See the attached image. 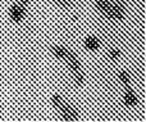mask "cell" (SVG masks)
I'll use <instances>...</instances> for the list:
<instances>
[{
    "mask_svg": "<svg viewBox=\"0 0 146 122\" xmlns=\"http://www.w3.org/2000/svg\"><path fill=\"white\" fill-rule=\"evenodd\" d=\"M26 14V8H23L19 3H15L10 7L9 9V17L12 18L14 22H21Z\"/></svg>",
    "mask_w": 146,
    "mask_h": 122,
    "instance_id": "1",
    "label": "cell"
},
{
    "mask_svg": "<svg viewBox=\"0 0 146 122\" xmlns=\"http://www.w3.org/2000/svg\"><path fill=\"white\" fill-rule=\"evenodd\" d=\"M60 112H62V117H63V120H66V121H77L78 118H80L77 111H76L71 104H68V103H66L64 108L60 111Z\"/></svg>",
    "mask_w": 146,
    "mask_h": 122,
    "instance_id": "2",
    "label": "cell"
},
{
    "mask_svg": "<svg viewBox=\"0 0 146 122\" xmlns=\"http://www.w3.org/2000/svg\"><path fill=\"white\" fill-rule=\"evenodd\" d=\"M111 4L109 0H96V5H98L99 10L109 19H113V14H111Z\"/></svg>",
    "mask_w": 146,
    "mask_h": 122,
    "instance_id": "3",
    "label": "cell"
},
{
    "mask_svg": "<svg viewBox=\"0 0 146 122\" xmlns=\"http://www.w3.org/2000/svg\"><path fill=\"white\" fill-rule=\"evenodd\" d=\"M67 61V63H68V67L72 69V71H76V69H80V61H78V58L76 57V54L73 53L72 50H67V54H66V58H64Z\"/></svg>",
    "mask_w": 146,
    "mask_h": 122,
    "instance_id": "4",
    "label": "cell"
},
{
    "mask_svg": "<svg viewBox=\"0 0 146 122\" xmlns=\"http://www.w3.org/2000/svg\"><path fill=\"white\" fill-rule=\"evenodd\" d=\"M111 14H113V19L122 21L124 18V9L122 7V4L118 3H113L111 4Z\"/></svg>",
    "mask_w": 146,
    "mask_h": 122,
    "instance_id": "5",
    "label": "cell"
},
{
    "mask_svg": "<svg viewBox=\"0 0 146 122\" xmlns=\"http://www.w3.org/2000/svg\"><path fill=\"white\" fill-rule=\"evenodd\" d=\"M85 46L88 49V50H98L100 48V40L95 36H88L85 40Z\"/></svg>",
    "mask_w": 146,
    "mask_h": 122,
    "instance_id": "6",
    "label": "cell"
},
{
    "mask_svg": "<svg viewBox=\"0 0 146 122\" xmlns=\"http://www.w3.org/2000/svg\"><path fill=\"white\" fill-rule=\"evenodd\" d=\"M123 100L126 103V105H128V107H133V105H136L139 103V99H137V97L135 95V93L131 89L127 90V93L123 97Z\"/></svg>",
    "mask_w": 146,
    "mask_h": 122,
    "instance_id": "7",
    "label": "cell"
},
{
    "mask_svg": "<svg viewBox=\"0 0 146 122\" xmlns=\"http://www.w3.org/2000/svg\"><path fill=\"white\" fill-rule=\"evenodd\" d=\"M67 50L68 49L64 48V46H60V45H55L51 48V53L59 59H64L66 58V54H67Z\"/></svg>",
    "mask_w": 146,
    "mask_h": 122,
    "instance_id": "8",
    "label": "cell"
},
{
    "mask_svg": "<svg viewBox=\"0 0 146 122\" xmlns=\"http://www.w3.org/2000/svg\"><path fill=\"white\" fill-rule=\"evenodd\" d=\"M51 103L54 104V107H56L59 111H62L64 108V105H66L67 102L59 94H54L53 97H51Z\"/></svg>",
    "mask_w": 146,
    "mask_h": 122,
    "instance_id": "9",
    "label": "cell"
},
{
    "mask_svg": "<svg viewBox=\"0 0 146 122\" xmlns=\"http://www.w3.org/2000/svg\"><path fill=\"white\" fill-rule=\"evenodd\" d=\"M73 75H74L76 84H77L78 86L83 85V82H85V76H83L82 71H81V69H76V71H73Z\"/></svg>",
    "mask_w": 146,
    "mask_h": 122,
    "instance_id": "10",
    "label": "cell"
},
{
    "mask_svg": "<svg viewBox=\"0 0 146 122\" xmlns=\"http://www.w3.org/2000/svg\"><path fill=\"white\" fill-rule=\"evenodd\" d=\"M119 79H121V81L123 82L124 85H127V86L129 85V81H131V79H129V75L127 73L126 71H121V72H119Z\"/></svg>",
    "mask_w": 146,
    "mask_h": 122,
    "instance_id": "11",
    "label": "cell"
},
{
    "mask_svg": "<svg viewBox=\"0 0 146 122\" xmlns=\"http://www.w3.org/2000/svg\"><path fill=\"white\" fill-rule=\"evenodd\" d=\"M109 55L111 59H118L121 57V51L118 49H111V50H109Z\"/></svg>",
    "mask_w": 146,
    "mask_h": 122,
    "instance_id": "12",
    "label": "cell"
},
{
    "mask_svg": "<svg viewBox=\"0 0 146 122\" xmlns=\"http://www.w3.org/2000/svg\"><path fill=\"white\" fill-rule=\"evenodd\" d=\"M56 3H58L59 5H62V7H64V8H69L72 5V1L71 0H55Z\"/></svg>",
    "mask_w": 146,
    "mask_h": 122,
    "instance_id": "13",
    "label": "cell"
},
{
    "mask_svg": "<svg viewBox=\"0 0 146 122\" xmlns=\"http://www.w3.org/2000/svg\"><path fill=\"white\" fill-rule=\"evenodd\" d=\"M18 3H19V4L22 5L23 8H26V9H27V7H28V0H18Z\"/></svg>",
    "mask_w": 146,
    "mask_h": 122,
    "instance_id": "14",
    "label": "cell"
},
{
    "mask_svg": "<svg viewBox=\"0 0 146 122\" xmlns=\"http://www.w3.org/2000/svg\"><path fill=\"white\" fill-rule=\"evenodd\" d=\"M0 116H1V115H0Z\"/></svg>",
    "mask_w": 146,
    "mask_h": 122,
    "instance_id": "15",
    "label": "cell"
}]
</instances>
